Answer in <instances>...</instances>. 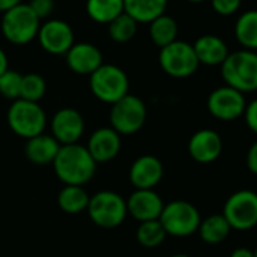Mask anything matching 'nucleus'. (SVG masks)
<instances>
[{"mask_svg":"<svg viewBox=\"0 0 257 257\" xmlns=\"http://www.w3.org/2000/svg\"><path fill=\"white\" fill-rule=\"evenodd\" d=\"M89 203V195L83 186L65 185L58 194V204L67 213H80L86 210Z\"/></svg>","mask_w":257,"mask_h":257,"instance_id":"26","label":"nucleus"},{"mask_svg":"<svg viewBox=\"0 0 257 257\" xmlns=\"http://www.w3.org/2000/svg\"><path fill=\"white\" fill-rule=\"evenodd\" d=\"M246 101L242 92L230 88L219 86L207 97V110L212 116L221 121H233L243 115Z\"/></svg>","mask_w":257,"mask_h":257,"instance_id":"11","label":"nucleus"},{"mask_svg":"<svg viewBox=\"0 0 257 257\" xmlns=\"http://www.w3.org/2000/svg\"><path fill=\"white\" fill-rule=\"evenodd\" d=\"M252 252H254V257H257V248H255V249H254Z\"/></svg>","mask_w":257,"mask_h":257,"instance_id":"40","label":"nucleus"},{"mask_svg":"<svg viewBox=\"0 0 257 257\" xmlns=\"http://www.w3.org/2000/svg\"><path fill=\"white\" fill-rule=\"evenodd\" d=\"M61 144L53 137L41 134L38 137L28 140L25 153L32 164L47 165V164H53Z\"/></svg>","mask_w":257,"mask_h":257,"instance_id":"21","label":"nucleus"},{"mask_svg":"<svg viewBox=\"0 0 257 257\" xmlns=\"http://www.w3.org/2000/svg\"><path fill=\"white\" fill-rule=\"evenodd\" d=\"M124 13L131 16L138 25L152 23L165 14L168 0H122Z\"/></svg>","mask_w":257,"mask_h":257,"instance_id":"20","label":"nucleus"},{"mask_svg":"<svg viewBox=\"0 0 257 257\" xmlns=\"http://www.w3.org/2000/svg\"><path fill=\"white\" fill-rule=\"evenodd\" d=\"M67 65L77 74H92L103 65V56L98 47L91 43H74L65 53Z\"/></svg>","mask_w":257,"mask_h":257,"instance_id":"18","label":"nucleus"},{"mask_svg":"<svg viewBox=\"0 0 257 257\" xmlns=\"http://www.w3.org/2000/svg\"><path fill=\"white\" fill-rule=\"evenodd\" d=\"M8 70V56L4 52V49L0 47V76Z\"/></svg>","mask_w":257,"mask_h":257,"instance_id":"37","label":"nucleus"},{"mask_svg":"<svg viewBox=\"0 0 257 257\" xmlns=\"http://www.w3.org/2000/svg\"><path fill=\"white\" fill-rule=\"evenodd\" d=\"M234 37L245 50H257V10L245 11L234 25Z\"/></svg>","mask_w":257,"mask_h":257,"instance_id":"22","label":"nucleus"},{"mask_svg":"<svg viewBox=\"0 0 257 257\" xmlns=\"http://www.w3.org/2000/svg\"><path fill=\"white\" fill-rule=\"evenodd\" d=\"M159 221L167 234L186 237L198 230L201 216L194 204L183 200H176L164 206Z\"/></svg>","mask_w":257,"mask_h":257,"instance_id":"5","label":"nucleus"},{"mask_svg":"<svg viewBox=\"0 0 257 257\" xmlns=\"http://www.w3.org/2000/svg\"><path fill=\"white\" fill-rule=\"evenodd\" d=\"M127 213H131L140 222L159 219L164 201L153 189H137L125 201Z\"/></svg>","mask_w":257,"mask_h":257,"instance_id":"15","label":"nucleus"},{"mask_svg":"<svg viewBox=\"0 0 257 257\" xmlns=\"http://www.w3.org/2000/svg\"><path fill=\"white\" fill-rule=\"evenodd\" d=\"M138 31V23L125 13L118 16L107 25V34L112 41L115 43H127L131 41Z\"/></svg>","mask_w":257,"mask_h":257,"instance_id":"27","label":"nucleus"},{"mask_svg":"<svg viewBox=\"0 0 257 257\" xmlns=\"http://www.w3.org/2000/svg\"><path fill=\"white\" fill-rule=\"evenodd\" d=\"M188 152L195 162L212 164L222 153V140L212 128H201L191 137Z\"/></svg>","mask_w":257,"mask_h":257,"instance_id":"14","label":"nucleus"},{"mask_svg":"<svg viewBox=\"0 0 257 257\" xmlns=\"http://www.w3.org/2000/svg\"><path fill=\"white\" fill-rule=\"evenodd\" d=\"M38 41L50 55H65L74 44V32L64 20H47L40 26Z\"/></svg>","mask_w":257,"mask_h":257,"instance_id":"12","label":"nucleus"},{"mask_svg":"<svg viewBox=\"0 0 257 257\" xmlns=\"http://www.w3.org/2000/svg\"><path fill=\"white\" fill-rule=\"evenodd\" d=\"M89 86L92 94L109 104L116 103L128 94L127 74L116 65L103 64L89 76Z\"/></svg>","mask_w":257,"mask_h":257,"instance_id":"6","label":"nucleus"},{"mask_svg":"<svg viewBox=\"0 0 257 257\" xmlns=\"http://www.w3.org/2000/svg\"><path fill=\"white\" fill-rule=\"evenodd\" d=\"M197 231L201 240H204L209 245H216L228 237L231 227L227 222V219L222 216V213H216V215H210L201 219Z\"/></svg>","mask_w":257,"mask_h":257,"instance_id":"23","label":"nucleus"},{"mask_svg":"<svg viewBox=\"0 0 257 257\" xmlns=\"http://www.w3.org/2000/svg\"><path fill=\"white\" fill-rule=\"evenodd\" d=\"M122 13V0H86V14L95 23L109 25Z\"/></svg>","mask_w":257,"mask_h":257,"instance_id":"24","label":"nucleus"},{"mask_svg":"<svg viewBox=\"0 0 257 257\" xmlns=\"http://www.w3.org/2000/svg\"><path fill=\"white\" fill-rule=\"evenodd\" d=\"M121 149V138L112 127H101L95 131L88 141V153L95 164H104L116 158Z\"/></svg>","mask_w":257,"mask_h":257,"instance_id":"16","label":"nucleus"},{"mask_svg":"<svg viewBox=\"0 0 257 257\" xmlns=\"http://www.w3.org/2000/svg\"><path fill=\"white\" fill-rule=\"evenodd\" d=\"M246 168L249 170V173L257 176V141L249 147L246 153Z\"/></svg>","mask_w":257,"mask_h":257,"instance_id":"34","label":"nucleus"},{"mask_svg":"<svg viewBox=\"0 0 257 257\" xmlns=\"http://www.w3.org/2000/svg\"><path fill=\"white\" fill-rule=\"evenodd\" d=\"M28 5L40 20H44V19L50 17L53 10H55L53 0H31Z\"/></svg>","mask_w":257,"mask_h":257,"instance_id":"32","label":"nucleus"},{"mask_svg":"<svg viewBox=\"0 0 257 257\" xmlns=\"http://www.w3.org/2000/svg\"><path fill=\"white\" fill-rule=\"evenodd\" d=\"M19 4H22V0H0V13H7Z\"/></svg>","mask_w":257,"mask_h":257,"instance_id":"36","label":"nucleus"},{"mask_svg":"<svg viewBox=\"0 0 257 257\" xmlns=\"http://www.w3.org/2000/svg\"><path fill=\"white\" fill-rule=\"evenodd\" d=\"M164 176V165L156 156L138 158L128 171V180L137 189H153Z\"/></svg>","mask_w":257,"mask_h":257,"instance_id":"17","label":"nucleus"},{"mask_svg":"<svg viewBox=\"0 0 257 257\" xmlns=\"http://www.w3.org/2000/svg\"><path fill=\"white\" fill-rule=\"evenodd\" d=\"M86 210L92 222L103 228L118 227L127 216L125 201L112 191H100L89 197Z\"/></svg>","mask_w":257,"mask_h":257,"instance_id":"8","label":"nucleus"},{"mask_svg":"<svg viewBox=\"0 0 257 257\" xmlns=\"http://www.w3.org/2000/svg\"><path fill=\"white\" fill-rule=\"evenodd\" d=\"M159 64L168 76L177 79L192 76L200 65L192 44L179 40L161 49Z\"/></svg>","mask_w":257,"mask_h":257,"instance_id":"10","label":"nucleus"},{"mask_svg":"<svg viewBox=\"0 0 257 257\" xmlns=\"http://www.w3.org/2000/svg\"><path fill=\"white\" fill-rule=\"evenodd\" d=\"M212 8L219 16H233L240 8L242 0H210Z\"/></svg>","mask_w":257,"mask_h":257,"instance_id":"31","label":"nucleus"},{"mask_svg":"<svg viewBox=\"0 0 257 257\" xmlns=\"http://www.w3.org/2000/svg\"><path fill=\"white\" fill-rule=\"evenodd\" d=\"M192 47L198 62L209 67L213 65L221 67V64L225 61V58L230 53L224 40H221L216 35H203L192 44Z\"/></svg>","mask_w":257,"mask_h":257,"instance_id":"19","label":"nucleus"},{"mask_svg":"<svg viewBox=\"0 0 257 257\" xmlns=\"http://www.w3.org/2000/svg\"><path fill=\"white\" fill-rule=\"evenodd\" d=\"M230 257H254V252H252V249H249V248L239 246V248H234V249L231 251Z\"/></svg>","mask_w":257,"mask_h":257,"instance_id":"35","label":"nucleus"},{"mask_svg":"<svg viewBox=\"0 0 257 257\" xmlns=\"http://www.w3.org/2000/svg\"><path fill=\"white\" fill-rule=\"evenodd\" d=\"M83 116L73 107L59 109L52 118V134L61 146L77 144L83 135Z\"/></svg>","mask_w":257,"mask_h":257,"instance_id":"13","label":"nucleus"},{"mask_svg":"<svg viewBox=\"0 0 257 257\" xmlns=\"http://www.w3.org/2000/svg\"><path fill=\"white\" fill-rule=\"evenodd\" d=\"M147 118V107L144 101L137 97L127 94L121 100L112 104L110 109V124L112 128L121 137V135H132L138 132L144 125Z\"/></svg>","mask_w":257,"mask_h":257,"instance_id":"7","label":"nucleus"},{"mask_svg":"<svg viewBox=\"0 0 257 257\" xmlns=\"http://www.w3.org/2000/svg\"><path fill=\"white\" fill-rule=\"evenodd\" d=\"M46 94V80L43 76L37 73H29L23 76L22 79V91H20V98L26 101H34L38 103Z\"/></svg>","mask_w":257,"mask_h":257,"instance_id":"29","label":"nucleus"},{"mask_svg":"<svg viewBox=\"0 0 257 257\" xmlns=\"http://www.w3.org/2000/svg\"><path fill=\"white\" fill-rule=\"evenodd\" d=\"M22 79L23 76L19 71H13L8 68L0 76V94L13 101L19 100L22 91Z\"/></svg>","mask_w":257,"mask_h":257,"instance_id":"30","label":"nucleus"},{"mask_svg":"<svg viewBox=\"0 0 257 257\" xmlns=\"http://www.w3.org/2000/svg\"><path fill=\"white\" fill-rule=\"evenodd\" d=\"M95 167L97 164L88 153L86 147L80 144L61 146L53 161V168L59 180L73 186H83L89 182L95 173Z\"/></svg>","mask_w":257,"mask_h":257,"instance_id":"1","label":"nucleus"},{"mask_svg":"<svg viewBox=\"0 0 257 257\" xmlns=\"http://www.w3.org/2000/svg\"><path fill=\"white\" fill-rule=\"evenodd\" d=\"M188 2H192V4H201V2H206V0H188Z\"/></svg>","mask_w":257,"mask_h":257,"instance_id":"39","label":"nucleus"},{"mask_svg":"<svg viewBox=\"0 0 257 257\" xmlns=\"http://www.w3.org/2000/svg\"><path fill=\"white\" fill-rule=\"evenodd\" d=\"M245 118V124L252 134L257 135V98H254L252 101L246 103L245 112L242 115Z\"/></svg>","mask_w":257,"mask_h":257,"instance_id":"33","label":"nucleus"},{"mask_svg":"<svg viewBox=\"0 0 257 257\" xmlns=\"http://www.w3.org/2000/svg\"><path fill=\"white\" fill-rule=\"evenodd\" d=\"M171 257H191V255H188V254H174Z\"/></svg>","mask_w":257,"mask_h":257,"instance_id":"38","label":"nucleus"},{"mask_svg":"<svg viewBox=\"0 0 257 257\" xmlns=\"http://www.w3.org/2000/svg\"><path fill=\"white\" fill-rule=\"evenodd\" d=\"M222 216L231 230L245 231L257 225V192L240 189L233 192L224 203Z\"/></svg>","mask_w":257,"mask_h":257,"instance_id":"9","label":"nucleus"},{"mask_svg":"<svg viewBox=\"0 0 257 257\" xmlns=\"http://www.w3.org/2000/svg\"><path fill=\"white\" fill-rule=\"evenodd\" d=\"M41 20L34 14V11L26 4H19L17 7L8 10L4 13L2 23V34L4 37L16 44V46H25L34 41L40 31Z\"/></svg>","mask_w":257,"mask_h":257,"instance_id":"3","label":"nucleus"},{"mask_svg":"<svg viewBox=\"0 0 257 257\" xmlns=\"http://www.w3.org/2000/svg\"><path fill=\"white\" fill-rule=\"evenodd\" d=\"M177 34H179L177 22L167 14L158 17L150 23V38L153 44L158 46L159 49H164L171 43L177 41Z\"/></svg>","mask_w":257,"mask_h":257,"instance_id":"25","label":"nucleus"},{"mask_svg":"<svg viewBox=\"0 0 257 257\" xmlns=\"http://www.w3.org/2000/svg\"><path fill=\"white\" fill-rule=\"evenodd\" d=\"M137 237H138V242L143 246L155 248V246H159L165 240L167 233H165L161 221L155 219V221L141 222L140 227H138V231H137Z\"/></svg>","mask_w":257,"mask_h":257,"instance_id":"28","label":"nucleus"},{"mask_svg":"<svg viewBox=\"0 0 257 257\" xmlns=\"http://www.w3.org/2000/svg\"><path fill=\"white\" fill-rule=\"evenodd\" d=\"M221 76L227 86L242 94L257 91V53L245 49L228 53L221 64Z\"/></svg>","mask_w":257,"mask_h":257,"instance_id":"2","label":"nucleus"},{"mask_svg":"<svg viewBox=\"0 0 257 257\" xmlns=\"http://www.w3.org/2000/svg\"><path fill=\"white\" fill-rule=\"evenodd\" d=\"M7 118L11 131L26 140L41 135L47 122L46 113L38 103L26 101L22 98L13 101Z\"/></svg>","mask_w":257,"mask_h":257,"instance_id":"4","label":"nucleus"}]
</instances>
